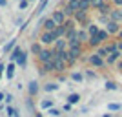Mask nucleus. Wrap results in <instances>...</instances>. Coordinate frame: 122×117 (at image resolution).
Masks as SVG:
<instances>
[{"mask_svg": "<svg viewBox=\"0 0 122 117\" xmlns=\"http://www.w3.org/2000/svg\"><path fill=\"white\" fill-rule=\"evenodd\" d=\"M36 61H38V64H46V62L55 61V50L53 48H44L40 51V55L36 57Z\"/></svg>", "mask_w": 122, "mask_h": 117, "instance_id": "f257e3e1", "label": "nucleus"}, {"mask_svg": "<svg viewBox=\"0 0 122 117\" xmlns=\"http://www.w3.org/2000/svg\"><path fill=\"white\" fill-rule=\"evenodd\" d=\"M38 24L42 26V31H49V33H53V31L56 29V22L53 20L51 17H44V18H40Z\"/></svg>", "mask_w": 122, "mask_h": 117, "instance_id": "f03ea898", "label": "nucleus"}, {"mask_svg": "<svg viewBox=\"0 0 122 117\" xmlns=\"http://www.w3.org/2000/svg\"><path fill=\"white\" fill-rule=\"evenodd\" d=\"M38 42L40 44H44V46H51V44H55L56 39L53 33H49V31H42L40 35H38Z\"/></svg>", "mask_w": 122, "mask_h": 117, "instance_id": "7ed1b4c3", "label": "nucleus"}, {"mask_svg": "<svg viewBox=\"0 0 122 117\" xmlns=\"http://www.w3.org/2000/svg\"><path fill=\"white\" fill-rule=\"evenodd\" d=\"M51 18L56 22V26H64V24H66V20H67V17H66V13L62 11V7L53 11V13H51Z\"/></svg>", "mask_w": 122, "mask_h": 117, "instance_id": "20e7f679", "label": "nucleus"}, {"mask_svg": "<svg viewBox=\"0 0 122 117\" xmlns=\"http://www.w3.org/2000/svg\"><path fill=\"white\" fill-rule=\"evenodd\" d=\"M87 62H89L93 68H106V59L98 57L97 53H93V55L87 57Z\"/></svg>", "mask_w": 122, "mask_h": 117, "instance_id": "39448f33", "label": "nucleus"}, {"mask_svg": "<svg viewBox=\"0 0 122 117\" xmlns=\"http://www.w3.org/2000/svg\"><path fill=\"white\" fill-rule=\"evenodd\" d=\"M55 71V62L51 61V62H46V64H38V75L44 77L47 75V73H53Z\"/></svg>", "mask_w": 122, "mask_h": 117, "instance_id": "423d86ee", "label": "nucleus"}, {"mask_svg": "<svg viewBox=\"0 0 122 117\" xmlns=\"http://www.w3.org/2000/svg\"><path fill=\"white\" fill-rule=\"evenodd\" d=\"M38 90H40V86H38L36 81H29L27 82V97H35L36 93H38Z\"/></svg>", "mask_w": 122, "mask_h": 117, "instance_id": "0eeeda50", "label": "nucleus"}, {"mask_svg": "<svg viewBox=\"0 0 122 117\" xmlns=\"http://www.w3.org/2000/svg\"><path fill=\"white\" fill-rule=\"evenodd\" d=\"M120 29H122L120 24H117V22H113V20H109L107 26H106V31L109 33V35H118V31H120Z\"/></svg>", "mask_w": 122, "mask_h": 117, "instance_id": "6e6552de", "label": "nucleus"}, {"mask_svg": "<svg viewBox=\"0 0 122 117\" xmlns=\"http://www.w3.org/2000/svg\"><path fill=\"white\" fill-rule=\"evenodd\" d=\"M120 59H122V51H115V53H111V55L106 59V66H113V64H117Z\"/></svg>", "mask_w": 122, "mask_h": 117, "instance_id": "1a4fd4ad", "label": "nucleus"}, {"mask_svg": "<svg viewBox=\"0 0 122 117\" xmlns=\"http://www.w3.org/2000/svg\"><path fill=\"white\" fill-rule=\"evenodd\" d=\"M53 50L55 51H64V50H69V44H67L66 39H56V42L53 44Z\"/></svg>", "mask_w": 122, "mask_h": 117, "instance_id": "9d476101", "label": "nucleus"}, {"mask_svg": "<svg viewBox=\"0 0 122 117\" xmlns=\"http://www.w3.org/2000/svg\"><path fill=\"white\" fill-rule=\"evenodd\" d=\"M109 18H111L113 22H117V24H122V9L113 7V11L109 13Z\"/></svg>", "mask_w": 122, "mask_h": 117, "instance_id": "9b49d317", "label": "nucleus"}, {"mask_svg": "<svg viewBox=\"0 0 122 117\" xmlns=\"http://www.w3.org/2000/svg\"><path fill=\"white\" fill-rule=\"evenodd\" d=\"M104 48H106V51L111 55V53H115V51H118V40L115 39V40H109L104 44Z\"/></svg>", "mask_w": 122, "mask_h": 117, "instance_id": "f8f14e48", "label": "nucleus"}, {"mask_svg": "<svg viewBox=\"0 0 122 117\" xmlns=\"http://www.w3.org/2000/svg\"><path fill=\"white\" fill-rule=\"evenodd\" d=\"M53 62H55V73H60V75H64L66 70L69 68L67 62H62V61H53Z\"/></svg>", "mask_w": 122, "mask_h": 117, "instance_id": "ddd939ff", "label": "nucleus"}, {"mask_svg": "<svg viewBox=\"0 0 122 117\" xmlns=\"http://www.w3.org/2000/svg\"><path fill=\"white\" fill-rule=\"evenodd\" d=\"M78 4H80V0H66V2H64V9L78 11Z\"/></svg>", "mask_w": 122, "mask_h": 117, "instance_id": "4468645a", "label": "nucleus"}, {"mask_svg": "<svg viewBox=\"0 0 122 117\" xmlns=\"http://www.w3.org/2000/svg\"><path fill=\"white\" fill-rule=\"evenodd\" d=\"M87 46L91 48V50H98V48L104 46V44L100 42V39H98V37H89V40H87Z\"/></svg>", "mask_w": 122, "mask_h": 117, "instance_id": "2eb2a0df", "label": "nucleus"}, {"mask_svg": "<svg viewBox=\"0 0 122 117\" xmlns=\"http://www.w3.org/2000/svg\"><path fill=\"white\" fill-rule=\"evenodd\" d=\"M55 61L67 62V61H69V51H67V50H64V51H55Z\"/></svg>", "mask_w": 122, "mask_h": 117, "instance_id": "dca6fc26", "label": "nucleus"}, {"mask_svg": "<svg viewBox=\"0 0 122 117\" xmlns=\"http://www.w3.org/2000/svg\"><path fill=\"white\" fill-rule=\"evenodd\" d=\"M42 50H44V46H42L40 42H33V44L29 46V51H31V53H33L35 57L40 55V51H42Z\"/></svg>", "mask_w": 122, "mask_h": 117, "instance_id": "f3484780", "label": "nucleus"}, {"mask_svg": "<svg viewBox=\"0 0 122 117\" xmlns=\"http://www.w3.org/2000/svg\"><path fill=\"white\" fill-rule=\"evenodd\" d=\"M22 53H24V50H22L20 46H16L15 50L11 51V55H9V61H11V62H16V61H18V57H20Z\"/></svg>", "mask_w": 122, "mask_h": 117, "instance_id": "a211bd4d", "label": "nucleus"}, {"mask_svg": "<svg viewBox=\"0 0 122 117\" xmlns=\"http://www.w3.org/2000/svg\"><path fill=\"white\" fill-rule=\"evenodd\" d=\"M66 33H67L66 26H56V29L53 31V35H55V39H64V37H66Z\"/></svg>", "mask_w": 122, "mask_h": 117, "instance_id": "6ab92c4d", "label": "nucleus"}, {"mask_svg": "<svg viewBox=\"0 0 122 117\" xmlns=\"http://www.w3.org/2000/svg\"><path fill=\"white\" fill-rule=\"evenodd\" d=\"M111 11H113V4H111V2H106V4L98 9V15H109Z\"/></svg>", "mask_w": 122, "mask_h": 117, "instance_id": "aec40b11", "label": "nucleus"}, {"mask_svg": "<svg viewBox=\"0 0 122 117\" xmlns=\"http://www.w3.org/2000/svg\"><path fill=\"white\" fill-rule=\"evenodd\" d=\"M86 31L89 33V37H97V35H98V31H100V28H98L95 22H91V24L87 26V29H86Z\"/></svg>", "mask_w": 122, "mask_h": 117, "instance_id": "412c9836", "label": "nucleus"}, {"mask_svg": "<svg viewBox=\"0 0 122 117\" xmlns=\"http://www.w3.org/2000/svg\"><path fill=\"white\" fill-rule=\"evenodd\" d=\"M98 39H100V42H102V44H106V42H109V40H111V39H109V37H111V35H109V33H107V31L106 29H100V31H98Z\"/></svg>", "mask_w": 122, "mask_h": 117, "instance_id": "4be33fe9", "label": "nucleus"}, {"mask_svg": "<svg viewBox=\"0 0 122 117\" xmlns=\"http://www.w3.org/2000/svg\"><path fill=\"white\" fill-rule=\"evenodd\" d=\"M60 88V84H56V82H47V84H44V92L51 93V92H56Z\"/></svg>", "mask_w": 122, "mask_h": 117, "instance_id": "5701e85b", "label": "nucleus"}, {"mask_svg": "<svg viewBox=\"0 0 122 117\" xmlns=\"http://www.w3.org/2000/svg\"><path fill=\"white\" fill-rule=\"evenodd\" d=\"M15 68H16V64L15 62H9V66H7V70H5V77H7V79H13V77H15Z\"/></svg>", "mask_w": 122, "mask_h": 117, "instance_id": "b1692460", "label": "nucleus"}, {"mask_svg": "<svg viewBox=\"0 0 122 117\" xmlns=\"http://www.w3.org/2000/svg\"><path fill=\"white\" fill-rule=\"evenodd\" d=\"M78 40H80L82 44H87V40H89V33H87L86 29H78Z\"/></svg>", "mask_w": 122, "mask_h": 117, "instance_id": "393cba45", "label": "nucleus"}, {"mask_svg": "<svg viewBox=\"0 0 122 117\" xmlns=\"http://www.w3.org/2000/svg\"><path fill=\"white\" fill-rule=\"evenodd\" d=\"M15 64H16L18 68H25V64H27V53H25V51L22 53L20 57H18V61H16Z\"/></svg>", "mask_w": 122, "mask_h": 117, "instance_id": "a878e982", "label": "nucleus"}, {"mask_svg": "<svg viewBox=\"0 0 122 117\" xmlns=\"http://www.w3.org/2000/svg\"><path fill=\"white\" fill-rule=\"evenodd\" d=\"M89 9H91V2L80 0V4H78V11H86V13H89Z\"/></svg>", "mask_w": 122, "mask_h": 117, "instance_id": "bb28decb", "label": "nucleus"}, {"mask_svg": "<svg viewBox=\"0 0 122 117\" xmlns=\"http://www.w3.org/2000/svg\"><path fill=\"white\" fill-rule=\"evenodd\" d=\"M15 48H16V39H13V40H9L4 46V53H9V51H13Z\"/></svg>", "mask_w": 122, "mask_h": 117, "instance_id": "cd10ccee", "label": "nucleus"}, {"mask_svg": "<svg viewBox=\"0 0 122 117\" xmlns=\"http://www.w3.org/2000/svg\"><path fill=\"white\" fill-rule=\"evenodd\" d=\"M67 102L69 104H78L80 102V93H71V95L67 97Z\"/></svg>", "mask_w": 122, "mask_h": 117, "instance_id": "c85d7f7f", "label": "nucleus"}, {"mask_svg": "<svg viewBox=\"0 0 122 117\" xmlns=\"http://www.w3.org/2000/svg\"><path fill=\"white\" fill-rule=\"evenodd\" d=\"M71 81H75V82H84V73H80V71H73V73H71Z\"/></svg>", "mask_w": 122, "mask_h": 117, "instance_id": "c756f323", "label": "nucleus"}, {"mask_svg": "<svg viewBox=\"0 0 122 117\" xmlns=\"http://www.w3.org/2000/svg\"><path fill=\"white\" fill-rule=\"evenodd\" d=\"M104 88H106V90H111V92H115V90H118V84H117L115 81H106Z\"/></svg>", "mask_w": 122, "mask_h": 117, "instance_id": "7c9ffc66", "label": "nucleus"}, {"mask_svg": "<svg viewBox=\"0 0 122 117\" xmlns=\"http://www.w3.org/2000/svg\"><path fill=\"white\" fill-rule=\"evenodd\" d=\"M104 4H106V0H91V9H97L98 11Z\"/></svg>", "mask_w": 122, "mask_h": 117, "instance_id": "2f4dec72", "label": "nucleus"}, {"mask_svg": "<svg viewBox=\"0 0 122 117\" xmlns=\"http://www.w3.org/2000/svg\"><path fill=\"white\" fill-rule=\"evenodd\" d=\"M67 44H69V50L71 48H84V44H82L78 39H73V40H67Z\"/></svg>", "mask_w": 122, "mask_h": 117, "instance_id": "473e14b6", "label": "nucleus"}, {"mask_svg": "<svg viewBox=\"0 0 122 117\" xmlns=\"http://www.w3.org/2000/svg\"><path fill=\"white\" fill-rule=\"evenodd\" d=\"M95 53H97L98 57H102V59H107V57H109V53L106 51V48H104V46H100L98 50H95Z\"/></svg>", "mask_w": 122, "mask_h": 117, "instance_id": "72a5a7b5", "label": "nucleus"}, {"mask_svg": "<svg viewBox=\"0 0 122 117\" xmlns=\"http://www.w3.org/2000/svg\"><path fill=\"white\" fill-rule=\"evenodd\" d=\"M53 104H55V102H53V99H44V101H40V108H53Z\"/></svg>", "mask_w": 122, "mask_h": 117, "instance_id": "f704fd0d", "label": "nucleus"}, {"mask_svg": "<svg viewBox=\"0 0 122 117\" xmlns=\"http://www.w3.org/2000/svg\"><path fill=\"white\" fill-rule=\"evenodd\" d=\"M107 110H111V112H120L122 104H118V102H109V104H107Z\"/></svg>", "mask_w": 122, "mask_h": 117, "instance_id": "c9c22d12", "label": "nucleus"}, {"mask_svg": "<svg viewBox=\"0 0 122 117\" xmlns=\"http://www.w3.org/2000/svg\"><path fill=\"white\" fill-rule=\"evenodd\" d=\"M84 77H87V79H97V71H93V70H84Z\"/></svg>", "mask_w": 122, "mask_h": 117, "instance_id": "e433bc0d", "label": "nucleus"}, {"mask_svg": "<svg viewBox=\"0 0 122 117\" xmlns=\"http://www.w3.org/2000/svg\"><path fill=\"white\" fill-rule=\"evenodd\" d=\"M15 113H16V110L11 106V104H9V106H5V115H7V117H15Z\"/></svg>", "mask_w": 122, "mask_h": 117, "instance_id": "4c0bfd02", "label": "nucleus"}, {"mask_svg": "<svg viewBox=\"0 0 122 117\" xmlns=\"http://www.w3.org/2000/svg\"><path fill=\"white\" fill-rule=\"evenodd\" d=\"M46 6H47V0H44V2H40V6L36 7V11H35V15H40L42 11L46 9Z\"/></svg>", "mask_w": 122, "mask_h": 117, "instance_id": "58836bf2", "label": "nucleus"}, {"mask_svg": "<svg viewBox=\"0 0 122 117\" xmlns=\"http://www.w3.org/2000/svg\"><path fill=\"white\" fill-rule=\"evenodd\" d=\"M111 20V18H109V15H100L98 17V22H100V24H104V26H107V22Z\"/></svg>", "mask_w": 122, "mask_h": 117, "instance_id": "ea45409f", "label": "nucleus"}, {"mask_svg": "<svg viewBox=\"0 0 122 117\" xmlns=\"http://www.w3.org/2000/svg\"><path fill=\"white\" fill-rule=\"evenodd\" d=\"M25 106L29 108V110H33V108H35V106H33V97H27V99H25Z\"/></svg>", "mask_w": 122, "mask_h": 117, "instance_id": "a19ab883", "label": "nucleus"}, {"mask_svg": "<svg viewBox=\"0 0 122 117\" xmlns=\"http://www.w3.org/2000/svg\"><path fill=\"white\" fill-rule=\"evenodd\" d=\"M27 4H29L27 0H18V9H25V7H27Z\"/></svg>", "mask_w": 122, "mask_h": 117, "instance_id": "79ce46f5", "label": "nucleus"}, {"mask_svg": "<svg viewBox=\"0 0 122 117\" xmlns=\"http://www.w3.org/2000/svg\"><path fill=\"white\" fill-rule=\"evenodd\" d=\"M47 113H51V115H55V117H58V115H60V110H56V108H51Z\"/></svg>", "mask_w": 122, "mask_h": 117, "instance_id": "37998d69", "label": "nucleus"}, {"mask_svg": "<svg viewBox=\"0 0 122 117\" xmlns=\"http://www.w3.org/2000/svg\"><path fill=\"white\" fill-rule=\"evenodd\" d=\"M71 106H73V104H69V102H64L62 110H64V112H71Z\"/></svg>", "mask_w": 122, "mask_h": 117, "instance_id": "c03bdc74", "label": "nucleus"}, {"mask_svg": "<svg viewBox=\"0 0 122 117\" xmlns=\"http://www.w3.org/2000/svg\"><path fill=\"white\" fill-rule=\"evenodd\" d=\"M5 102H7V106L13 102V95H11V93H5Z\"/></svg>", "mask_w": 122, "mask_h": 117, "instance_id": "a18cd8bd", "label": "nucleus"}, {"mask_svg": "<svg viewBox=\"0 0 122 117\" xmlns=\"http://www.w3.org/2000/svg\"><path fill=\"white\" fill-rule=\"evenodd\" d=\"M113 6H115V7H118V9H120V7H122V0H115V2H113Z\"/></svg>", "mask_w": 122, "mask_h": 117, "instance_id": "49530a36", "label": "nucleus"}, {"mask_svg": "<svg viewBox=\"0 0 122 117\" xmlns=\"http://www.w3.org/2000/svg\"><path fill=\"white\" fill-rule=\"evenodd\" d=\"M66 79H67L66 73H64V75H58V82H66Z\"/></svg>", "mask_w": 122, "mask_h": 117, "instance_id": "de8ad7c7", "label": "nucleus"}, {"mask_svg": "<svg viewBox=\"0 0 122 117\" xmlns=\"http://www.w3.org/2000/svg\"><path fill=\"white\" fill-rule=\"evenodd\" d=\"M5 70V66H4V62H0V77H2V71Z\"/></svg>", "mask_w": 122, "mask_h": 117, "instance_id": "09e8293b", "label": "nucleus"}, {"mask_svg": "<svg viewBox=\"0 0 122 117\" xmlns=\"http://www.w3.org/2000/svg\"><path fill=\"white\" fill-rule=\"evenodd\" d=\"M7 6V0H0V7H5Z\"/></svg>", "mask_w": 122, "mask_h": 117, "instance_id": "8fccbe9b", "label": "nucleus"}, {"mask_svg": "<svg viewBox=\"0 0 122 117\" xmlns=\"http://www.w3.org/2000/svg\"><path fill=\"white\" fill-rule=\"evenodd\" d=\"M117 40H120V42H122V29L118 31V35H117Z\"/></svg>", "mask_w": 122, "mask_h": 117, "instance_id": "3c124183", "label": "nucleus"}, {"mask_svg": "<svg viewBox=\"0 0 122 117\" xmlns=\"http://www.w3.org/2000/svg\"><path fill=\"white\" fill-rule=\"evenodd\" d=\"M4 99H5V93H4V92H0V102L4 101Z\"/></svg>", "mask_w": 122, "mask_h": 117, "instance_id": "603ef678", "label": "nucleus"}, {"mask_svg": "<svg viewBox=\"0 0 122 117\" xmlns=\"http://www.w3.org/2000/svg\"><path fill=\"white\" fill-rule=\"evenodd\" d=\"M117 68H118V71H122V61H118V64H117Z\"/></svg>", "mask_w": 122, "mask_h": 117, "instance_id": "864d4df0", "label": "nucleus"}, {"mask_svg": "<svg viewBox=\"0 0 122 117\" xmlns=\"http://www.w3.org/2000/svg\"><path fill=\"white\" fill-rule=\"evenodd\" d=\"M118 51H122V42L118 40Z\"/></svg>", "mask_w": 122, "mask_h": 117, "instance_id": "5fc2aeb1", "label": "nucleus"}, {"mask_svg": "<svg viewBox=\"0 0 122 117\" xmlns=\"http://www.w3.org/2000/svg\"><path fill=\"white\" fill-rule=\"evenodd\" d=\"M102 117H113V115H111V113H104Z\"/></svg>", "mask_w": 122, "mask_h": 117, "instance_id": "6e6d98bb", "label": "nucleus"}, {"mask_svg": "<svg viewBox=\"0 0 122 117\" xmlns=\"http://www.w3.org/2000/svg\"><path fill=\"white\" fill-rule=\"evenodd\" d=\"M15 117H20V112H16V113H15Z\"/></svg>", "mask_w": 122, "mask_h": 117, "instance_id": "4d7b16f0", "label": "nucleus"}, {"mask_svg": "<svg viewBox=\"0 0 122 117\" xmlns=\"http://www.w3.org/2000/svg\"><path fill=\"white\" fill-rule=\"evenodd\" d=\"M35 117H42V113H35Z\"/></svg>", "mask_w": 122, "mask_h": 117, "instance_id": "13d9d810", "label": "nucleus"}, {"mask_svg": "<svg viewBox=\"0 0 122 117\" xmlns=\"http://www.w3.org/2000/svg\"><path fill=\"white\" fill-rule=\"evenodd\" d=\"M106 2H111V4H113V2H115V0H106Z\"/></svg>", "mask_w": 122, "mask_h": 117, "instance_id": "bf43d9fd", "label": "nucleus"}, {"mask_svg": "<svg viewBox=\"0 0 122 117\" xmlns=\"http://www.w3.org/2000/svg\"><path fill=\"white\" fill-rule=\"evenodd\" d=\"M27 2H33V0H27Z\"/></svg>", "mask_w": 122, "mask_h": 117, "instance_id": "052dcab7", "label": "nucleus"}, {"mask_svg": "<svg viewBox=\"0 0 122 117\" xmlns=\"http://www.w3.org/2000/svg\"><path fill=\"white\" fill-rule=\"evenodd\" d=\"M86 2H91V0H86Z\"/></svg>", "mask_w": 122, "mask_h": 117, "instance_id": "680f3d73", "label": "nucleus"}, {"mask_svg": "<svg viewBox=\"0 0 122 117\" xmlns=\"http://www.w3.org/2000/svg\"><path fill=\"white\" fill-rule=\"evenodd\" d=\"M42 2H44V0H42Z\"/></svg>", "mask_w": 122, "mask_h": 117, "instance_id": "e2e57ef3", "label": "nucleus"}, {"mask_svg": "<svg viewBox=\"0 0 122 117\" xmlns=\"http://www.w3.org/2000/svg\"><path fill=\"white\" fill-rule=\"evenodd\" d=\"M120 9H122V7H120Z\"/></svg>", "mask_w": 122, "mask_h": 117, "instance_id": "0e129e2a", "label": "nucleus"}]
</instances>
